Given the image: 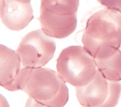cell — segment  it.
<instances>
[{
	"instance_id": "3957f363",
	"label": "cell",
	"mask_w": 121,
	"mask_h": 107,
	"mask_svg": "<svg viewBox=\"0 0 121 107\" xmlns=\"http://www.w3.org/2000/svg\"><path fill=\"white\" fill-rule=\"evenodd\" d=\"M56 45L52 38L42 30L28 33L23 38L17 50L23 67L42 68L52 59Z\"/></svg>"
},
{
	"instance_id": "ba28073f",
	"label": "cell",
	"mask_w": 121,
	"mask_h": 107,
	"mask_svg": "<svg viewBox=\"0 0 121 107\" xmlns=\"http://www.w3.org/2000/svg\"><path fill=\"white\" fill-rule=\"evenodd\" d=\"M20 57L17 52L5 45L0 46V84L4 88L10 85L21 70Z\"/></svg>"
},
{
	"instance_id": "52a82bcc",
	"label": "cell",
	"mask_w": 121,
	"mask_h": 107,
	"mask_svg": "<svg viewBox=\"0 0 121 107\" xmlns=\"http://www.w3.org/2000/svg\"><path fill=\"white\" fill-rule=\"evenodd\" d=\"M108 81L97 70L94 78L83 86L76 87L78 102L83 107H98L105 100Z\"/></svg>"
},
{
	"instance_id": "277c9868",
	"label": "cell",
	"mask_w": 121,
	"mask_h": 107,
	"mask_svg": "<svg viewBox=\"0 0 121 107\" xmlns=\"http://www.w3.org/2000/svg\"><path fill=\"white\" fill-rule=\"evenodd\" d=\"M62 78L49 68H30L22 91L40 103L51 100L60 87Z\"/></svg>"
},
{
	"instance_id": "7a4b0ae2",
	"label": "cell",
	"mask_w": 121,
	"mask_h": 107,
	"mask_svg": "<svg viewBox=\"0 0 121 107\" xmlns=\"http://www.w3.org/2000/svg\"><path fill=\"white\" fill-rule=\"evenodd\" d=\"M57 73L66 83L75 87L89 83L97 71L96 61L84 47L69 46L60 52L57 60Z\"/></svg>"
},
{
	"instance_id": "30bf717a",
	"label": "cell",
	"mask_w": 121,
	"mask_h": 107,
	"mask_svg": "<svg viewBox=\"0 0 121 107\" xmlns=\"http://www.w3.org/2000/svg\"><path fill=\"white\" fill-rule=\"evenodd\" d=\"M79 0H40V8L60 15L77 14Z\"/></svg>"
},
{
	"instance_id": "5bb4252c",
	"label": "cell",
	"mask_w": 121,
	"mask_h": 107,
	"mask_svg": "<svg viewBox=\"0 0 121 107\" xmlns=\"http://www.w3.org/2000/svg\"><path fill=\"white\" fill-rule=\"evenodd\" d=\"M25 107H47L46 106L43 105V104H42L40 102H38L35 101L32 98H28V100L26 101V104H25Z\"/></svg>"
},
{
	"instance_id": "7c38bea8",
	"label": "cell",
	"mask_w": 121,
	"mask_h": 107,
	"mask_svg": "<svg viewBox=\"0 0 121 107\" xmlns=\"http://www.w3.org/2000/svg\"><path fill=\"white\" fill-rule=\"evenodd\" d=\"M121 85L119 81H108V93L105 100L98 107H115L119 102Z\"/></svg>"
},
{
	"instance_id": "8fae6325",
	"label": "cell",
	"mask_w": 121,
	"mask_h": 107,
	"mask_svg": "<svg viewBox=\"0 0 121 107\" xmlns=\"http://www.w3.org/2000/svg\"><path fill=\"white\" fill-rule=\"evenodd\" d=\"M69 98V91L66 82L61 80L60 87L56 95L51 100L42 102L41 103L47 107H64Z\"/></svg>"
},
{
	"instance_id": "6da1fadb",
	"label": "cell",
	"mask_w": 121,
	"mask_h": 107,
	"mask_svg": "<svg viewBox=\"0 0 121 107\" xmlns=\"http://www.w3.org/2000/svg\"><path fill=\"white\" fill-rule=\"evenodd\" d=\"M83 47L95 59L112 56L121 46V13L104 8L87 20L82 35Z\"/></svg>"
},
{
	"instance_id": "2e32d148",
	"label": "cell",
	"mask_w": 121,
	"mask_h": 107,
	"mask_svg": "<svg viewBox=\"0 0 121 107\" xmlns=\"http://www.w3.org/2000/svg\"><path fill=\"white\" fill-rule=\"evenodd\" d=\"M18 1H20L22 2H30L31 0H18Z\"/></svg>"
},
{
	"instance_id": "5b68a950",
	"label": "cell",
	"mask_w": 121,
	"mask_h": 107,
	"mask_svg": "<svg viewBox=\"0 0 121 107\" xmlns=\"http://www.w3.org/2000/svg\"><path fill=\"white\" fill-rule=\"evenodd\" d=\"M33 18V9L30 2L1 0V18L8 28L20 31L25 28Z\"/></svg>"
},
{
	"instance_id": "8992f818",
	"label": "cell",
	"mask_w": 121,
	"mask_h": 107,
	"mask_svg": "<svg viewBox=\"0 0 121 107\" xmlns=\"http://www.w3.org/2000/svg\"><path fill=\"white\" fill-rule=\"evenodd\" d=\"M39 20L41 30L47 35L51 38L64 39L75 30L77 26V14L57 15L40 8Z\"/></svg>"
},
{
	"instance_id": "9c48e42d",
	"label": "cell",
	"mask_w": 121,
	"mask_h": 107,
	"mask_svg": "<svg viewBox=\"0 0 121 107\" xmlns=\"http://www.w3.org/2000/svg\"><path fill=\"white\" fill-rule=\"evenodd\" d=\"M97 70L107 81H119L121 79V46L109 58L95 59Z\"/></svg>"
},
{
	"instance_id": "9a60e30c",
	"label": "cell",
	"mask_w": 121,
	"mask_h": 107,
	"mask_svg": "<svg viewBox=\"0 0 121 107\" xmlns=\"http://www.w3.org/2000/svg\"><path fill=\"white\" fill-rule=\"evenodd\" d=\"M0 105L1 107H9L8 102L3 95H1L0 97Z\"/></svg>"
},
{
	"instance_id": "4fadbf2b",
	"label": "cell",
	"mask_w": 121,
	"mask_h": 107,
	"mask_svg": "<svg viewBox=\"0 0 121 107\" xmlns=\"http://www.w3.org/2000/svg\"><path fill=\"white\" fill-rule=\"evenodd\" d=\"M107 8L121 11V0H97Z\"/></svg>"
}]
</instances>
